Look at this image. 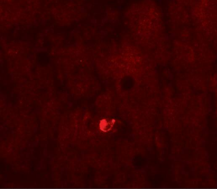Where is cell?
Wrapping results in <instances>:
<instances>
[{
  "mask_svg": "<svg viewBox=\"0 0 217 189\" xmlns=\"http://www.w3.org/2000/svg\"><path fill=\"white\" fill-rule=\"evenodd\" d=\"M114 122L115 121L113 120L112 123L110 124V123L107 122L105 119L101 120L100 123V130L104 132L109 131V130H110L111 127L113 126Z\"/></svg>",
  "mask_w": 217,
  "mask_h": 189,
  "instance_id": "6da1fadb",
  "label": "cell"
}]
</instances>
